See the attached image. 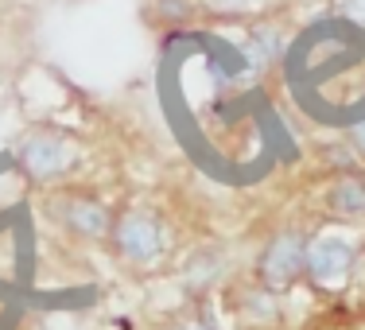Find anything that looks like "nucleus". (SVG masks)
<instances>
[{
    "mask_svg": "<svg viewBox=\"0 0 365 330\" xmlns=\"http://www.w3.org/2000/svg\"><path fill=\"white\" fill-rule=\"evenodd\" d=\"M288 295L260 288L253 276H230L222 288V311L230 315V330H288Z\"/></svg>",
    "mask_w": 365,
    "mask_h": 330,
    "instance_id": "obj_6",
    "label": "nucleus"
},
{
    "mask_svg": "<svg viewBox=\"0 0 365 330\" xmlns=\"http://www.w3.org/2000/svg\"><path fill=\"white\" fill-rule=\"evenodd\" d=\"M284 47H288L284 31L276 28V24H268V20H253V24L245 28V36H241V43H237V51H241V58H245L253 82L280 63V58H284Z\"/></svg>",
    "mask_w": 365,
    "mask_h": 330,
    "instance_id": "obj_8",
    "label": "nucleus"
},
{
    "mask_svg": "<svg viewBox=\"0 0 365 330\" xmlns=\"http://www.w3.org/2000/svg\"><path fill=\"white\" fill-rule=\"evenodd\" d=\"M198 4L222 20H253L264 8H272V0H198Z\"/></svg>",
    "mask_w": 365,
    "mask_h": 330,
    "instance_id": "obj_11",
    "label": "nucleus"
},
{
    "mask_svg": "<svg viewBox=\"0 0 365 330\" xmlns=\"http://www.w3.org/2000/svg\"><path fill=\"white\" fill-rule=\"evenodd\" d=\"M307 241H311V230H303V225H276V230L260 241L249 276H253L260 288H268L276 295H292L303 284Z\"/></svg>",
    "mask_w": 365,
    "mask_h": 330,
    "instance_id": "obj_5",
    "label": "nucleus"
},
{
    "mask_svg": "<svg viewBox=\"0 0 365 330\" xmlns=\"http://www.w3.org/2000/svg\"><path fill=\"white\" fill-rule=\"evenodd\" d=\"M358 330H365V326H358Z\"/></svg>",
    "mask_w": 365,
    "mask_h": 330,
    "instance_id": "obj_17",
    "label": "nucleus"
},
{
    "mask_svg": "<svg viewBox=\"0 0 365 330\" xmlns=\"http://www.w3.org/2000/svg\"><path fill=\"white\" fill-rule=\"evenodd\" d=\"M334 16L365 36V0H334Z\"/></svg>",
    "mask_w": 365,
    "mask_h": 330,
    "instance_id": "obj_13",
    "label": "nucleus"
},
{
    "mask_svg": "<svg viewBox=\"0 0 365 330\" xmlns=\"http://www.w3.org/2000/svg\"><path fill=\"white\" fill-rule=\"evenodd\" d=\"M106 249L117 264L133 268V272H152L171 253V230L152 202H133L113 210Z\"/></svg>",
    "mask_w": 365,
    "mask_h": 330,
    "instance_id": "obj_1",
    "label": "nucleus"
},
{
    "mask_svg": "<svg viewBox=\"0 0 365 330\" xmlns=\"http://www.w3.org/2000/svg\"><path fill=\"white\" fill-rule=\"evenodd\" d=\"M342 140L354 148V155H358V163L365 167V113L358 120H350V125H346V133H342Z\"/></svg>",
    "mask_w": 365,
    "mask_h": 330,
    "instance_id": "obj_14",
    "label": "nucleus"
},
{
    "mask_svg": "<svg viewBox=\"0 0 365 330\" xmlns=\"http://www.w3.org/2000/svg\"><path fill=\"white\" fill-rule=\"evenodd\" d=\"M43 214L74 245H106L113 225V206L106 198L98 190L74 187V183H58L43 190Z\"/></svg>",
    "mask_w": 365,
    "mask_h": 330,
    "instance_id": "obj_2",
    "label": "nucleus"
},
{
    "mask_svg": "<svg viewBox=\"0 0 365 330\" xmlns=\"http://www.w3.org/2000/svg\"><path fill=\"white\" fill-rule=\"evenodd\" d=\"M198 12V0H152V16L168 28H190Z\"/></svg>",
    "mask_w": 365,
    "mask_h": 330,
    "instance_id": "obj_12",
    "label": "nucleus"
},
{
    "mask_svg": "<svg viewBox=\"0 0 365 330\" xmlns=\"http://www.w3.org/2000/svg\"><path fill=\"white\" fill-rule=\"evenodd\" d=\"M361 268V241L346 230H319L307 241L303 280L323 295H338L354 284Z\"/></svg>",
    "mask_w": 365,
    "mask_h": 330,
    "instance_id": "obj_4",
    "label": "nucleus"
},
{
    "mask_svg": "<svg viewBox=\"0 0 365 330\" xmlns=\"http://www.w3.org/2000/svg\"><path fill=\"white\" fill-rule=\"evenodd\" d=\"M230 276L233 272H230L225 245H198V249H190L179 268V292L187 303H195V299H206V295H218Z\"/></svg>",
    "mask_w": 365,
    "mask_h": 330,
    "instance_id": "obj_7",
    "label": "nucleus"
},
{
    "mask_svg": "<svg viewBox=\"0 0 365 330\" xmlns=\"http://www.w3.org/2000/svg\"><path fill=\"white\" fill-rule=\"evenodd\" d=\"M12 160H16L20 175L28 179L31 187L51 190V187L66 183V179L78 171L82 152H78V144L63 133V128L31 125V128L20 133V140H16V148H12Z\"/></svg>",
    "mask_w": 365,
    "mask_h": 330,
    "instance_id": "obj_3",
    "label": "nucleus"
},
{
    "mask_svg": "<svg viewBox=\"0 0 365 330\" xmlns=\"http://www.w3.org/2000/svg\"><path fill=\"white\" fill-rule=\"evenodd\" d=\"M319 330H358V326H334L330 323V326H319Z\"/></svg>",
    "mask_w": 365,
    "mask_h": 330,
    "instance_id": "obj_15",
    "label": "nucleus"
},
{
    "mask_svg": "<svg viewBox=\"0 0 365 330\" xmlns=\"http://www.w3.org/2000/svg\"><path fill=\"white\" fill-rule=\"evenodd\" d=\"M323 210L342 222H365V167L330 175L323 187Z\"/></svg>",
    "mask_w": 365,
    "mask_h": 330,
    "instance_id": "obj_9",
    "label": "nucleus"
},
{
    "mask_svg": "<svg viewBox=\"0 0 365 330\" xmlns=\"http://www.w3.org/2000/svg\"><path fill=\"white\" fill-rule=\"evenodd\" d=\"M160 330H230V326L222 323V311H218V303H214V295H206V299L187 303V311L168 315L160 323Z\"/></svg>",
    "mask_w": 365,
    "mask_h": 330,
    "instance_id": "obj_10",
    "label": "nucleus"
},
{
    "mask_svg": "<svg viewBox=\"0 0 365 330\" xmlns=\"http://www.w3.org/2000/svg\"><path fill=\"white\" fill-rule=\"evenodd\" d=\"M361 264H365V237H361Z\"/></svg>",
    "mask_w": 365,
    "mask_h": 330,
    "instance_id": "obj_16",
    "label": "nucleus"
}]
</instances>
